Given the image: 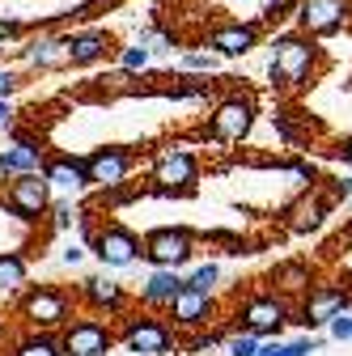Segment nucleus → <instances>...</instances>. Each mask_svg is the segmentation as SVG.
I'll return each instance as SVG.
<instances>
[{
	"instance_id": "nucleus-32",
	"label": "nucleus",
	"mask_w": 352,
	"mask_h": 356,
	"mask_svg": "<svg viewBox=\"0 0 352 356\" xmlns=\"http://www.w3.org/2000/svg\"><path fill=\"white\" fill-rule=\"evenodd\" d=\"M22 85H26V81H22L17 68H0V98H13Z\"/></svg>"
},
{
	"instance_id": "nucleus-13",
	"label": "nucleus",
	"mask_w": 352,
	"mask_h": 356,
	"mask_svg": "<svg viewBox=\"0 0 352 356\" xmlns=\"http://www.w3.org/2000/svg\"><path fill=\"white\" fill-rule=\"evenodd\" d=\"M131 165H136V157H131V149H123V145H102V149H94L85 157L90 187H102V191H119L127 183Z\"/></svg>"
},
{
	"instance_id": "nucleus-16",
	"label": "nucleus",
	"mask_w": 352,
	"mask_h": 356,
	"mask_svg": "<svg viewBox=\"0 0 352 356\" xmlns=\"http://www.w3.org/2000/svg\"><path fill=\"white\" fill-rule=\"evenodd\" d=\"M204 47L212 56H221V60H242L259 47V22H230V26H216L208 38H204Z\"/></svg>"
},
{
	"instance_id": "nucleus-35",
	"label": "nucleus",
	"mask_w": 352,
	"mask_h": 356,
	"mask_svg": "<svg viewBox=\"0 0 352 356\" xmlns=\"http://www.w3.org/2000/svg\"><path fill=\"white\" fill-rule=\"evenodd\" d=\"M255 356H280V335H272V339H259Z\"/></svg>"
},
{
	"instance_id": "nucleus-31",
	"label": "nucleus",
	"mask_w": 352,
	"mask_h": 356,
	"mask_svg": "<svg viewBox=\"0 0 352 356\" xmlns=\"http://www.w3.org/2000/svg\"><path fill=\"white\" fill-rule=\"evenodd\" d=\"M297 9V0H263V22H276V17H289Z\"/></svg>"
},
{
	"instance_id": "nucleus-12",
	"label": "nucleus",
	"mask_w": 352,
	"mask_h": 356,
	"mask_svg": "<svg viewBox=\"0 0 352 356\" xmlns=\"http://www.w3.org/2000/svg\"><path fill=\"white\" fill-rule=\"evenodd\" d=\"M344 309H352V293L335 289V284H319V289H305L301 309H293V323H301L305 331H323Z\"/></svg>"
},
{
	"instance_id": "nucleus-30",
	"label": "nucleus",
	"mask_w": 352,
	"mask_h": 356,
	"mask_svg": "<svg viewBox=\"0 0 352 356\" xmlns=\"http://www.w3.org/2000/svg\"><path fill=\"white\" fill-rule=\"evenodd\" d=\"M216 64H221V56H212L208 47H204V51H187V56H183V72H208V76H212V72H216Z\"/></svg>"
},
{
	"instance_id": "nucleus-2",
	"label": "nucleus",
	"mask_w": 352,
	"mask_h": 356,
	"mask_svg": "<svg viewBox=\"0 0 352 356\" xmlns=\"http://www.w3.org/2000/svg\"><path fill=\"white\" fill-rule=\"evenodd\" d=\"M149 178H153L157 195H187L200 183V157L191 153L187 140H170L166 149H157V157L149 165Z\"/></svg>"
},
{
	"instance_id": "nucleus-28",
	"label": "nucleus",
	"mask_w": 352,
	"mask_h": 356,
	"mask_svg": "<svg viewBox=\"0 0 352 356\" xmlns=\"http://www.w3.org/2000/svg\"><path fill=\"white\" fill-rule=\"evenodd\" d=\"M327 343V335H297V339H280V356H314Z\"/></svg>"
},
{
	"instance_id": "nucleus-24",
	"label": "nucleus",
	"mask_w": 352,
	"mask_h": 356,
	"mask_svg": "<svg viewBox=\"0 0 352 356\" xmlns=\"http://www.w3.org/2000/svg\"><path fill=\"white\" fill-rule=\"evenodd\" d=\"M272 280L285 293H305V289L314 284V272H310V263H280L276 272H272Z\"/></svg>"
},
{
	"instance_id": "nucleus-27",
	"label": "nucleus",
	"mask_w": 352,
	"mask_h": 356,
	"mask_svg": "<svg viewBox=\"0 0 352 356\" xmlns=\"http://www.w3.org/2000/svg\"><path fill=\"white\" fill-rule=\"evenodd\" d=\"M115 60H119V72H145L149 60H153V51L145 47V42H127V47L115 51Z\"/></svg>"
},
{
	"instance_id": "nucleus-43",
	"label": "nucleus",
	"mask_w": 352,
	"mask_h": 356,
	"mask_svg": "<svg viewBox=\"0 0 352 356\" xmlns=\"http://www.w3.org/2000/svg\"><path fill=\"white\" fill-rule=\"evenodd\" d=\"M348 331H352V309H348Z\"/></svg>"
},
{
	"instance_id": "nucleus-1",
	"label": "nucleus",
	"mask_w": 352,
	"mask_h": 356,
	"mask_svg": "<svg viewBox=\"0 0 352 356\" xmlns=\"http://www.w3.org/2000/svg\"><path fill=\"white\" fill-rule=\"evenodd\" d=\"M319 60H323V47H319L310 34L285 30V34L272 38L268 76H272V85H280V89H305V85L314 81V72H319Z\"/></svg>"
},
{
	"instance_id": "nucleus-3",
	"label": "nucleus",
	"mask_w": 352,
	"mask_h": 356,
	"mask_svg": "<svg viewBox=\"0 0 352 356\" xmlns=\"http://www.w3.org/2000/svg\"><path fill=\"white\" fill-rule=\"evenodd\" d=\"M17 314L30 331H64V323L77 314V297L56 284H34L22 293Z\"/></svg>"
},
{
	"instance_id": "nucleus-19",
	"label": "nucleus",
	"mask_w": 352,
	"mask_h": 356,
	"mask_svg": "<svg viewBox=\"0 0 352 356\" xmlns=\"http://www.w3.org/2000/svg\"><path fill=\"white\" fill-rule=\"evenodd\" d=\"M22 56L34 72H60V68H68V42H64V34H38L34 42L22 47Z\"/></svg>"
},
{
	"instance_id": "nucleus-10",
	"label": "nucleus",
	"mask_w": 352,
	"mask_h": 356,
	"mask_svg": "<svg viewBox=\"0 0 352 356\" xmlns=\"http://www.w3.org/2000/svg\"><path fill=\"white\" fill-rule=\"evenodd\" d=\"M238 318H242V331H255L259 339H272L285 331V323H293V301L280 293H259V297L242 301Z\"/></svg>"
},
{
	"instance_id": "nucleus-38",
	"label": "nucleus",
	"mask_w": 352,
	"mask_h": 356,
	"mask_svg": "<svg viewBox=\"0 0 352 356\" xmlns=\"http://www.w3.org/2000/svg\"><path fill=\"white\" fill-rule=\"evenodd\" d=\"M335 200H352V178H335Z\"/></svg>"
},
{
	"instance_id": "nucleus-42",
	"label": "nucleus",
	"mask_w": 352,
	"mask_h": 356,
	"mask_svg": "<svg viewBox=\"0 0 352 356\" xmlns=\"http://www.w3.org/2000/svg\"><path fill=\"white\" fill-rule=\"evenodd\" d=\"M0 339H5V318H0Z\"/></svg>"
},
{
	"instance_id": "nucleus-14",
	"label": "nucleus",
	"mask_w": 352,
	"mask_h": 356,
	"mask_svg": "<svg viewBox=\"0 0 352 356\" xmlns=\"http://www.w3.org/2000/svg\"><path fill=\"white\" fill-rule=\"evenodd\" d=\"M166 314L174 318L170 327L200 331V327H208V323L216 318V297H212V293H204V289H191V284H183L179 293H174V301L166 305Z\"/></svg>"
},
{
	"instance_id": "nucleus-40",
	"label": "nucleus",
	"mask_w": 352,
	"mask_h": 356,
	"mask_svg": "<svg viewBox=\"0 0 352 356\" xmlns=\"http://www.w3.org/2000/svg\"><path fill=\"white\" fill-rule=\"evenodd\" d=\"M339 157H344V161H348V165H352V136H348V140H344V145H339Z\"/></svg>"
},
{
	"instance_id": "nucleus-20",
	"label": "nucleus",
	"mask_w": 352,
	"mask_h": 356,
	"mask_svg": "<svg viewBox=\"0 0 352 356\" xmlns=\"http://www.w3.org/2000/svg\"><path fill=\"white\" fill-rule=\"evenodd\" d=\"M179 289H183V272H174V267H149V276H145L136 301L145 309H166Z\"/></svg>"
},
{
	"instance_id": "nucleus-23",
	"label": "nucleus",
	"mask_w": 352,
	"mask_h": 356,
	"mask_svg": "<svg viewBox=\"0 0 352 356\" xmlns=\"http://www.w3.org/2000/svg\"><path fill=\"white\" fill-rule=\"evenodd\" d=\"M327 212H331L327 200H301V204L289 212V216H293V220H289V229H293V234H310V229L323 225V216H327Z\"/></svg>"
},
{
	"instance_id": "nucleus-4",
	"label": "nucleus",
	"mask_w": 352,
	"mask_h": 356,
	"mask_svg": "<svg viewBox=\"0 0 352 356\" xmlns=\"http://www.w3.org/2000/svg\"><path fill=\"white\" fill-rule=\"evenodd\" d=\"M115 343L131 356H170L179 348V335L157 314H127L123 327L115 331Z\"/></svg>"
},
{
	"instance_id": "nucleus-5",
	"label": "nucleus",
	"mask_w": 352,
	"mask_h": 356,
	"mask_svg": "<svg viewBox=\"0 0 352 356\" xmlns=\"http://www.w3.org/2000/svg\"><path fill=\"white\" fill-rule=\"evenodd\" d=\"M0 204H5L9 216L26 220V225H38L51 208V183L42 178L38 170L34 174H9L5 191H0Z\"/></svg>"
},
{
	"instance_id": "nucleus-21",
	"label": "nucleus",
	"mask_w": 352,
	"mask_h": 356,
	"mask_svg": "<svg viewBox=\"0 0 352 356\" xmlns=\"http://www.w3.org/2000/svg\"><path fill=\"white\" fill-rule=\"evenodd\" d=\"M13 356H64L60 331H26L13 343Z\"/></svg>"
},
{
	"instance_id": "nucleus-33",
	"label": "nucleus",
	"mask_w": 352,
	"mask_h": 356,
	"mask_svg": "<svg viewBox=\"0 0 352 356\" xmlns=\"http://www.w3.org/2000/svg\"><path fill=\"white\" fill-rule=\"evenodd\" d=\"M187 352H195V356H208V352H221V335H195V339L187 343Z\"/></svg>"
},
{
	"instance_id": "nucleus-15",
	"label": "nucleus",
	"mask_w": 352,
	"mask_h": 356,
	"mask_svg": "<svg viewBox=\"0 0 352 356\" xmlns=\"http://www.w3.org/2000/svg\"><path fill=\"white\" fill-rule=\"evenodd\" d=\"M77 301L90 309V314L123 318V309H127V289L115 284V280H102V276H85V280L77 284Z\"/></svg>"
},
{
	"instance_id": "nucleus-36",
	"label": "nucleus",
	"mask_w": 352,
	"mask_h": 356,
	"mask_svg": "<svg viewBox=\"0 0 352 356\" xmlns=\"http://www.w3.org/2000/svg\"><path fill=\"white\" fill-rule=\"evenodd\" d=\"M17 119V111H13V98H0V127H9Z\"/></svg>"
},
{
	"instance_id": "nucleus-11",
	"label": "nucleus",
	"mask_w": 352,
	"mask_h": 356,
	"mask_svg": "<svg viewBox=\"0 0 352 356\" xmlns=\"http://www.w3.org/2000/svg\"><path fill=\"white\" fill-rule=\"evenodd\" d=\"M297 30L310 38H331L344 30V22L352 17V0H297Z\"/></svg>"
},
{
	"instance_id": "nucleus-8",
	"label": "nucleus",
	"mask_w": 352,
	"mask_h": 356,
	"mask_svg": "<svg viewBox=\"0 0 352 356\" xmlns=\"http://www.w3.org/2000/svg\"><path fill=\"white\" fill-rule=\"evenodd\" d=\"M90 238V250L106 272H123V267H131L141 259V238L131 234L127 225H119V220H111V225H102V229H94V234H85Z\"/></svg>"
},
{
	"instance_id": "nucleus-26",
	"label": "nucleus",
	"mask_w": 352,
	"mask_h": 356,
	"mask_svg": "<svg viewBox=\"0 0 352 356\" xmlns=\"http://www.w3.org/2000/svg\"><path fill=\"white\" fill-rule=\"evenodd\" d=\"M183 284L204 289V293H216V284H221V263H200V267H187V272H183Z\"/></svg>"
},
{
	"instance_id": "nucleus-29",
	"label": "nucleus",
	"mask_w": 352,
	"mask_h": 356,
	"mask_svg": "<svg viewBox=\"0 0 352 356\" xmlns=\"http://www.w3.org/2000/svg\"><path fill=\"white\" fill-rule=\"evenodd\" d=\"M255 348H259V335L255 331H238V335L221 339V352L225 356H255Z\"/></svg>"
},
{
	"instance_id": "nucleus-22",
	"label": "nucleus",
	"mask_w": 352,
	"mask_h": 356,
	"mask_svg": "<svg viewBox=\"0 0 352 356\" xmlns=\"http://www.w3.org/2000/svg\"><path fill=\"white\" fill-rule=\"evenodd\" d=\"M30 276V263L17 250H0V293H17Z\"/></svg>"
},
{
	"instance_id": "nucleus-6",
	"label": "nucleus",
	"mask_w": 352,
	"mask_h": 356,
	"mask_svg": "<svg viewBox=\"0 0 352 356\" xmlns=\"http://www.w3.org/2000/svg\"><path fill=\"white\" fill-rule=\"evenodd\" d=\"M255 119H259L255 94H230V98H221L212 106L208 131H212V140H221V145H238L255 131Z\"/></svg>"
},
{
	"instance_id": "nucleus-37",
	"label": "nucleus",
	"mask_w": 352,
	"mask_h": 356,
	"mask_svg": "<svg viewBox=\"0 0 352 356\" xmlns=\"http://www.w3.org/2000/svg\"><path fill=\"white\" fill-rule=\"evenodd\" d=\"M60 259H64L68 267H77V263L85 259V246H77V242H72V246H64V254H60Z\"/></svg>"
},
{
	"instance_id": "nucleus-7",
	"label": "nucleus",
	"mask_w": 352,
	"mask_h": 356,
	"mask_svg": "<svg viewBox=\"0 0 352 356\" xmlns=\"http://www.w3.org/2000/svg\"><path fill=\"white\" fill-rule=\"evenodd\" d=\"M64 356H111L115 352V327L102 323V314H85V318H68L60 331Z\"/></svg>"
},
{
	"instance_id": "nucleus-41",
	"label": "nucleus",
	"mask_w": 352,
	"mask_h": 356,
	"mask_svg": "<svg viewBox=\"0 0 352 356\" xmlns=\"http://www.w3.org/2000/svg\"><path fill=\"white\" fill-rule=\"evenodd\" d=\"M5 183H9V170H5V161H0V191H5Z\"/></svg>"
},
{
	"instance_id": "nucleus-39",
	"label": "nucleus",
	"mask_w": 352,
	"mask_h": 356,
	"mask_svg": "<svg viewBox=\"0 0 352 356\" xmlns=\"http://www.w3.org/2000/svg\"><path fill=\"white\" fill-rule=\"evenodd\" d=\"M293 174H297V178H310V183H314V165H310V161H297Z\"/></svg>"
},
{
	"instance_id": "nucleus-25",
	"label": "nucleus",
	"mask_w": 352,
	"mask_h": 356,
	"mask_svg": "<svg viewBox=\"0 0 352 356\" xmlns=\"http://www.w3.org/2000/svg\"><path fill=\"white\" fill-rule=\"evenodd\" d=\"M47 216H51V229H56V234H68V229L81 225V204H72V195H68V200H51Z\"/></svg>"
},
{
	"instance_id": "nucleus-34",
	"label": "nucleus",
	"mask_w": 352,
	"mask_h": 356,
	"mask_svg": "<svg viewBox=\"0 0 352 356\" xmlns=\"http://www.w3.org/2000/svg\"><path fill=\"white\" fill-rule=\"evenodd\" d=\"M26 34V26L17 22V17H5L0 13V47H5V42H13V38H22Z\"/></svg>"
},
{
	"instance_id": "nucleus-17",
	"label": "nucleus",
	"mask_w": 352,
	"mask_h": 356,
	"mask_svg": "<svg viewBox=\"0 0 352 356\" xmlns=\"http://www.w3.org/2000/svg\"><path fill=\"white\" fill-rule=\"evenodd\" d=\"M42 178L51 183V191L60 195H81L90 191V174H85V161L72 157V153H56V157H42Z\"/></svg>"
},
{
	"instance_id": "nucleus-18",
	"label": "nucleus",
	"mask_w": 352,
	"mask_h": 356,
	"mask_svg": "<svg viewBox=\"0 0 352 356\" xmlns=\"http://www.w3.org/2000/svg\"><path fill=\"white\" fill-rule=\"evenodd\" d=\"M64 42H68V68H94L115 51V38L106 30H77L64 34Z\"/></svg>"
},
{
	"instance_id": "nucleus-9",
	"label": "nucleus",
	"mask_w": 352,
	"mask_h": 356,
	"mask_svg": "<svg viewBox=\"0 0 352 356\" xmlns=\"http://www.w3.org/2000/svg\"><path fill=\"white\" fill-rule=\"evenodd\" d=\"M141 259L149 267H174V272H187L195 263V238L191 229H153L141 242Z\"/></svg>"
}]
</instances>
